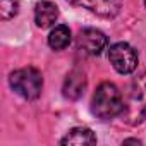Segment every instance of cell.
I'll return each instance as SVG.
<instances>
[{
    "mask_svg": "<svg viewBox=\"0 0 146 146\" xmlns=\"http://www.w3.org/2000/svg\"><path fill=\"white\" fill-rule=\"evenodd\" d=\"M120 115L131 125H137L146 120V74H139L131 81Z\"/></svg>",
    "mask_w": 146,
    "mask_h": 146,
    "instance_id": "cell-1",
    "label": "cell"
},
{
    "mask_svg": "<svg viewBox=\"0 0 146 146\" xmlns=\"http://www.w3.org/2000/svg\"><path fill=\"white\" fill-rule=\"evenodd\" d=\"M122 108H124V98L119 88L113 83H102L93 95L91 112L102 120H110L120 115Z\"/></svg>",
    "mask_w": 146,
    "mask_h": 146,
    "instance_id": "cell-2",
    "label": "cell"
},
{
    "mask_svg": "<svg viewBox=\"0 0 146 146\" xmlns=\"http://www.w3.org/2000/svg\"><path fill=\"white\" fill-rule=\"evenodd\" d=\"M9 84L24 100H36L43 90V78L38 69L23 67L9 76Z\"/></svg>",
    "mask_w": 146,
    "mask_h": 146,
    "instance_id": "cell-3",
    "label": "cell"
},
{
    "mask_svg": "<svg viewBox=\"0 0 146 146\" xmlns=\"http://www.w3.org/2000/svg\"><path fill=\"white\" fill-rule=\"evenodd\" d=\"M108 60L119 74H131L137 67V53L136 50L124 41L113 43L108 48Z\"/></svg>",
    "mask_w": 146,
    "mask_h": 146,
    "instance_id": "cell-4",
    "label": "cell"
},
{
    "mask_svg": "<svg viewBox=\"0 0 146 146\" xmlns=\"http://www.w3.org/2000/svg\"><path fill=\"white\" fill-rule=\"evenodd\" d=\"M108 45L105 33L95 28H84L78 36V48L86 55H100Z\"/></svg>",
    "mask_w": 146,
    "mask_h": 146,
    "instance_id": "cell-5",
    "label": "cell"
},
{
    "mask_svg": "<svg viewBox=\"0 0 146 146\" xmlns=\"http://www.w3.org/2000/svg\"><path fill=\"white\" fill-rule=\"evenodd\" d=\"M72 4L107 19L115 17L122 9V0H72Z\"/></svg>",
    "mask_w": 146,
    "mask_h": 146,
    "instance_id": "cell-6",
    "label": "cell"
},
{
    "mask_svg": "<svg viewBox=\"0 0 146 146\" xmlns=\"http://www.w3.org/2000/svg\"><path fill=\"white\" fill-rule=\"evenodd\" d=\"M86 90V76H84V72L79 70V69H74V70H70L65 81H64V96L69 98V100H78L81 98V95L84 93Z\"/></svg>",
    "mask_w": 146,
    "mask_h": 146,
    "instance_id": "cell-7",
    "label": "cell"
},
{
    "mask_svg": "<svg viewBox=\"0 0 146 146\" xmlns=\"http://www.w3.org/2000/svg\"><path fill=\"white\" fill-rule=\"evenodd\" d=\"M58 19V7L50 0H38L35 5V23L38 28H50Z\"/></svg>",
    "mask_w": 146,
    "mask_h": 146,
    "instance_id": "cell-8",
    "label": "cell"
},
{
    "mask_svg": "<svg viewBox=\"0 0 146 146\" xmlns=\"http://www.w3.org/2000/svg\"><path fill=\"white\" fill-rule=\"evenodd\" d=\"M60 144H76V146L96 144V136L88 127H74L60 139Z\"/></svg>",
    "mask_w": 146,
    "mask_h": 146,
    "instance_id": "cell-9",
    "label": "cell"
},
{
    "mask_svg": "<svg viewBox=\"0 0 146 146\" xmlns=\"http://www.w3.org/2000/svg\"><path fill=\"white\" fill-rule=\"evenodd\" d=\"M70 43V29L65 24H57L48 35V45L52 50H64Z\"/></svg>",
    "mask_w": 146,
    "mask_h": 146,
    "instance_id": "cell-10",
    "label": "cell"
},
{
    "mask_svg": "<svg viewBox=\"0 0 146 146\" xmlns=\"http://www.w3.org/2000/svg\"><path fill=\"white\" fill-rule=\"evenodd\" d=\"M19 12V2L17 0H0V16L4 21L12 19Z\"/></svg>",
    "mask_w": 146,
    "mask_h": 146,
    "instance_id": "cell-11",
    "label": "cell"
},
{
    "mask_svg": "<svg viewBox=\"0 0 146 146\" xmlns=\"http://www.w3.org/2000/svg\"><path fill=\"white\" fill-rule=\"evenodd\" d=\"M144 4H146V0H144Z\"/></svg>",
    "mask_w": 146,
    "mask_h": 146,
    "instance_id": "cell-12",
    "label": "cell"
}]
</instances>
